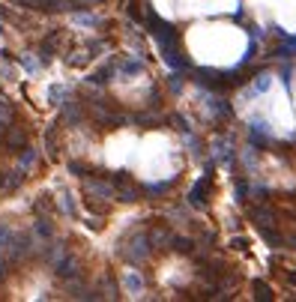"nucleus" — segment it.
<instances>
[{"instance_id": "39448f33", "label": "nucleus", "mask_w": 296, "mask_h": 302, "mask_svg": "<svg viewBox=\"0 0 296 302\" xmlns=\"http://www.w3.org/2000/svg\"><path fill=\"white\" fill-rule=\"evenodd\" d=\"M255 291H258V300H273V291H270V285L264 282V279H255Z\"/></svg>"}, {"instance_id": "f03ea898", "label": "nucleus", "mask_w": 296, "mask_h": 302, "mask_svg": "<svg viewBox=\"0 0 296 302\" xmlns=\"http://www.w3.org/2000/svg\"><path fill=\"white\" fill-rule=\"evenodd\" d=\"M249 141H252V147H270L273 144V135H270V129H267V123L261 120V117H255L252 123H249Z\"/></svg>"}, {"instance_id": "20e7f679", "label": "nucleus", "mask_w": 296, "mask_h": 302, "mask_svg": "<svg viewBox=\"0 0 296 302\" xmlns=\"http://www.w3.org/2000/svg\"><path fill=\"white\" fill-rule=\"evenodd\" d=\"M126 288H129L132 294H141V291H144V279H141L135 270H129V273H126Z\"/></svg>"}, {"instance_id": "423d86ee", "label": "nucleus", "mask_w": 296, "mask_h": 302, "mask_svg": "<svg viewBox=\"0 0 296 302\" xmlns=\"http://www.w3.org/2000/svg\"><path fill=\"white\" fill-rule=\"evenodd\" d=\"M270 87V75H258V81H255V93H264Z\"/></svg>"}, {"instance_id": "f257e3e1", "label": "nucleus", "mask_w": 296, "mask_h": 302, "mask_svg": "<svg viewBox=\"0 0 296 302\" xmlns=\"http://www.w3.org/2000/svg\"><path fill=\"white\" fill-rule=\"evenodd\" d=\"M210 192H213V168H207V174L195 183V189L189 192V204L204 210V207L210 204Z\"/></svg>"}, {"instance_id": "7ed1b4c3", "label": "nucleus", "mask_w": 296, "mask_h": 302, "mask_svg": "<svg viewBox=\"0 0 296 302\" xmlns=\"http://www.w3.org/2000/svg\"><path fill=\"white\" fill-rule=\"evenodd\" d=\"M213 150H216V162H219V165H231V162H234V150H231V144H228V141H222V138H219Z\"/></svg>"}]
</instances>
